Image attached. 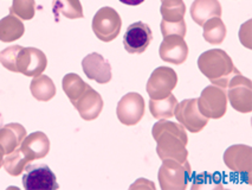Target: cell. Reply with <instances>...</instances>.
<instances>
[{"label": "cell", "mask_w": 252, "mask_h": 190, "mask_svg": "<svg viewBox=\"0 0 252 190\" xmlns=\"http://www.w3.org/2000/svg\"><path fill=\"white\" fill-rule=\"evenodd\" d=\"M152 136L157 142V153L160 159H175L185 162L189 157L186 128L181 124L160 119L152 128Z\"/></svg>", "instance_id": "1"}, {"label": "cell", "mask_w": 252, "mask_h": 190, "mask_svg": "<svg viewBox=\"0 0 252 190\" xmlns=\"http://www.w3.org/2000/svg\"><path fill=\"white\" fill-rule=\"evenodd\" d=\"M198 68L213 86L226 89L231 78L240 74L234 67L232 58L221 49H211L203 52L198 58Z\"/></svg>", "instance_id": "2"}, {"label": "cell", "mask_w": 252, "mask_h": 190, "mask_svg": "<svg viewBox=\"0 0 252 190\" xmlns=\"http://www.w3.org/2000/svg\"><path fill=\"white\" fill-rule=\"evenodd\" d=\"M191 175L192 168L189 160L163 159L158 178L162 190H185L191 181Z\"/></svg>", "instance_id": "3"}, {"label": "cell", "mask_w": 252, "mask_h": 190, "mask_svg": "<svg viewBox=\"0 0 252 190\" xmlns=\"http://www.w3.org/2000/svg\"><path fill=\"white\" fill-rule=\"evenodd\" d=\"M122 19L116 10L104 6L96 12L93 18V31L99 40L109 43L120 35Z\"/></svg>", "instance_id": "4"}, {"label": "cell", "mask_w": 252, "mask_h": 190, "mask_svg": "<svg viewBox=\"0 0 252 190\" xmlns=\"http://www.w3.org/2000/svg\"><path fill=\"white\" fill-rule=\"evenodd\" d=\"M198 108L209 119H220L226 114L227 96L225 89L217 86H209L201 92L198 99Z\"/></svg>", "instance_id": "5"}, {"label": "cell", "mask_w": 252, "mask_h": 190, "mask_svg": "<svg viewBox=\"0 0 252 190\" xmlns=\"http://www.w3.org/2000/svg\"><path fill=\"white\" fill-rule=\"evenodd\" d=\"M226 89V96L234 110L240 113H251L252 83L250 78L244 77L242 74L234 75Z\"/></svg>", "instance_id": "6"}, {"label": "cell", "mask_w": 252, "mask_h": 190, "mask_svg": "<svg viewBox=\"0 0 252 190\" xmlns=\"http://www.w3.org/2000/svg\"><path fill=\"white\" fill-rule=\"evenodd\" d=\"M178 84V75L169 67H158L149 77L146 90L153 100L165 99Z\"/></svg>", "instance_id": "7"}, {"label": "cell", "mask_w": 252, "mask_h": 190, "mask_svg": "<svg viewBox=\"0 0 252 190\" xmlns=\"http://www.w3.org/2000/svg\"><path fill=\"white\" fill-rule=\"evenodd\" d=\"M23 175L26 190H56L60 188L54 171L46 164H29Z\"/></svg>", "instance_id": "8"}, {"label": "cell", "mask_w": 252, "mask_h": 190, "mask_svg": "<svg viewBox=\"0 0 252 190\" xmlns=\"http://www.w3.org/2000/svg\"><path fill=\"white\" fill-rule=\"evenodd\" d=\"M146 112L145 99L139 93L130 92L119 101L116 115L120 122L126 126H134L141 121Z\"/></svg>", "instance_id": "9"}, {"label": "cell", "mask_w": 252, "mask_h": 190, "mask_svg": "<svg viewBox=\"0 0 252 190\" xmlns=\"http://www.w3.org/2000/svg\"><path fill=\"white\" fill-rule=\"evenodd\" d=\"M174 116L191 133H199L209 124V118L204 116L198 108V99H186L178 102Z\"/></svg>", "instance_id": "10"}, {"label": "cell", "mask_w": 252, "mask_h": 190, "mask_svg": "<svg viewBox=\"0 0 252 190\" xmlns=\"http://www.w3.org/2000/svg\"><path fill=\"white\" fill-rule=\"evenodd\" d=\"M16 73L25 76H38L46 69L48 58L42 50L37 48L20 46L16 56Z\"/></svg>", "instance_id": "11"}, {"label": "cell", "mask_w": 252, "mask_h": 190, "mask_svg": "<svg viewBox=\"0 0 252 190\" xmlns=\"http://www.w3.org/2000/svg\"><path fill=\"white\" fill-rule=\"evenodd\" d=\"M153 40V32L143 22H136L128 26L123 37V45L129 54H142Z\"/></svg>", "instance_id": "12"}, {"label": "cell", "mask_w": 252, "mask_h": 190, "mask_svg": "<svg viewBox=\"0 0 252 190\" xmlns=\"http://www.w3.org/2000/svg\"><path fill=\"white\" fill-rule=\"evenodd\" d=\"M225 165L236 174L251 178L252 149L251 146L238 144L232 145L224 153Z\"/></svg>", "instance_id": "13"}, {"label": "cell", "mask_w": 252, "mask_h": 190, "mask_svg": "<svg viewBox=\"0 0 252 190\" xmlns=\"http://www.w3.org/2000/svg\"><path fill=\"white\" fill-rule=\"evenodd\" d=\"M159 55L161 60L165 62L179 66L183 64L189 57V46L185 42L184 37L169 35L163 37L159 48Z\"/></svg>", "instance_id": "14"}, {"label": "cell", "mask_w": 252, "mask_h": 190, "mask_svg": "<svg viewBox=\"0 0 252 190\" xmlns=\"http://www.w3.org/2000/svg\"><path fill=\"white\" fill-rule=\"evenodd\" d=\"M82 68L88 78L96 81L99 84L110 82L113 77L109 61L97 52H92L84 57L82 61Z\"/></svg>", "instance_id": "15"}, {"label": "cell", "mask_w": 252, "mask_h": 190, "mask_svg": "<svg viewBox=\"0 0 252 190\" xmlns=\"http://www.w3.org/2000/svg\"><path fill=\"white\" fill-rule=\"evenodd\" d=\"M72 105L78 111L82 119L87 121H92L98 118L102 110H103L104 104L103 99L99 95V93L89 86L86 93L80 96Z\"/></svg>", "instance_id": "16"}, {"label": "cell", "mask_w": 252, "mask_h": 190, "mask_svg": "<svg viewBox=\"0 0 252 190\" xmlns=\"http://www.w3.org/2000/svg\"><path fill=\"white\" fill-rule=\"evenodd\" d=\"M19 148L24 152L29 160L32 162L34 159L46 157V154L50 152V140L45 133L37 131V132L31 133L30 136H26Z\"/></svg>", "instance_id": "17"}, {"label": "cell", "mask_w": 252, "mask_h": 190, "mask_svg": "<svg viewBox=\"0 0 252 190\" xmlns=\"http://www.w3.org/2000/svg\"><path fill=\"white\" fill-rule=\"evenodd\" d=\"M191 17L198 25L203 26L207 20L221 17V5L219 0H194L191 5Z\"/></svg>", "instance_id": "18"}, {"label": "cell", "mask_w": 252, "mask_h": 190, "mask_svg": "<svg viewBox=\"0 0 252 190\" xmlns=\"http://www.w3.org/2000/svg\"><path fill=\"white\" fill-rule=\"evenodd\" d=\"M26 137V130L18 122L0 126V145L4 149L5 154L16 150Z\"/></svg>", "instance_id": "19"}, {"label": "cell", "mask_w": 252, "mask_h": 190, "mask_svg": "<svg viewBox=\"0 0 252 190\" xmlns=\"http://www.w3.org/2000/svg\"><path fill=\"white\" fill-rule=\"evenodd\" d=\"M25 26L22 19L14 14H8L0 20V40L4 43H11L23 37Z\"/></svg>", "instance_id": "20"}, {"label": "cell", "mask_w": 252, "mask_h": 190, "mask_svg": "<svg viewBox=\"0 0 252 190\" xmlns=\"http://www.w3.org/2000/svg\"><path fill=\"white\" fill-rule=\"evenodd\" d=\"M160 13L162 16L161 23L165 24H178L185 20L186 5L183 0H162Z\"/></svg>", "instance_id": "21"}, {"label": "cell", "mask_w": 252, "mask_h": 190, "mask_svg": "<svg viewBox=\"0 0 252 190\" xmlns=\"http://www.w3.org/2000/svg\"><path fill=\"white\" fill-rule=\"evenodd\" d=\"M31 94L38 101H50L56 95V86L48 75L34 76L30 86Z\"/></svg>", "instance_id": "22"}, {"label": "cell", "mask_w": 252, "mask_h": 190, "mask_svg": "<svg viewBox=\"0 0 252 190\" xmlns=\"http://www.w3.org/2000/svg\"><path fill=\"white\" fill-rule=\"evenodd\" d=\"M52 12L57 23L60 22L61 14L68 19H80L84 17L83 7L80 0H54Z\"/></svg>", "instance_id": "23"}, {"label": "cell", "mask_w": 252, "mask_h": 190, "mask_svg": "<svg viewBox=\"0 0 252 190\" xmlns=\"http://www.w3.org/2000/svg\"><path fill=\"white\" fill-rule=\"evenodd\" d=\"M203 29L204 39L213 45L221 44L227 34L226 26H225L220 17H215V18L207 20L203 25Z\"/></svg>", "instance_id": "24"}, {"label": "cell", "mask_w": 252, "mask_h": 190, "mask_svg": "<svg viewBox=\"0 0 252 190\" xmlns=\"http://www.w3.org/2000/svg\"><path fill=\"white\" fill-rule=\"evenodd\" d=\"M178 105V100L173 94H169L165 99L160 100H149V111H151L153 118L158 119H169L174 116L175 107Z\"/></svg>", "instance_id": "25"}, {"label": "cell", "mask_w": 252, "mask_h": 190, "mask_svg": "<svg viewBox=\"0 0 252 190\" xmlns=\"http://www.w3.org/2000/svg\"><path fill=\"white\" fill-rule=\"evenodd\" d=\"M62 86H63V90L65 93L66 96L69 98V100L71 104L77 100L80 96H82L86 93V90L89 87V84L84 82L81 78L80 75L74 74V73H70L66 74L63 77L62 81Z\"/></svg>", "instance_id": "26"}, {"label": "cell", "mask_w": 252, "mask_h": 190, "mask_svg": "<svg viewBox=\"0 0 252 190\" xmlns=\"http://www.w3.org/2000/svg\"><path fill=\"white\" fill-rule=\"evenodd\" d=\"M30 163L28 157L25 156L24 152L20 150V148L16 149V150L8 153L4 158V164L2 166L5 170L11 176H19L23 171L25 170V166Z\"/></svg>", "instance_id": "27"}, {"label": "cell", "mask_w": 252, "mask_h": 190, "mask_svg": "<svg viewBox=\"0 0 252 190\" xmlns=\"http://www.w3.org/2000/svg\"><path fill=\"white\" fill-rule=\"evenodd\" d=\"M10 13L14 14L22 20H31L36 13V1L34 0H13Z\"/></svg>", "instance_id": "28"}, {"label": "cell", "mask_w": 252, "mask_h": 190, "mask_svg": "<svg viewBox=\"0 0 252 190\" xmlns=\"http://www.w3.org/2000/svg\"><path fill=\"white\" fill-rule=\"evenodd\" d=\"M22 45H11L0 52V63L10 72L16 73V56Z\"/></svg>", "instance_id": "29"}, {"label": "cell", "mask_w": 252, "mask_h": 190, "mask_svg": "<svg viewBox=\"0 0 252 190\" xmlns=\"http://www.w3.org/2000/svg\"><path fill=\"white\" fill-rule=\"evenodd\" d=\"M161 34L163 37L169 36V35H177V36L185 37L186 36V22L178 23V24H165V23H161L160 24Z\"/></svg>", "instance_id": "30"}, {"label": "cell", "mask_w": 252, "mask_h": 190, "mask_svg": "<svg viewBox=\"0 0 252 190\" xmlns=\"http://www.w3.org/2000/svg\"><path fill=\"white\" fill-rule=\"evenodd\" d=\"M120 1H121L122 4L129 5V6H137V5L142 4L145 0H120Z\"/></svg>", "instance_id": "31"}, {"label": "cell", "mask_w": 252, "mask_h": 190, "mask_svg": "<svg viewBox=\"0 0 252 190\" xmlns=\"http://www.w3.org/2000/svg\"><path fill=\"white\" fill-rule=\"evenodd\" d=\"M4 149L1 148V145H0V168H1L2 164H4Z\"/></svg>", "instance_id": "32"}, {"label": "cell", "mask_w": 252, "mask_h": 190, "mask_svg": "<svg viewBox=\"0 0 252 190\" xmlns=\"http://www.w3.org/2000/svg\"><path fill=\"white\" fill-rule=\"evenodd\" d=\"M1 122H2V116H1V113H0V126H1Z\"/></svg>", "instance_id": "33"}, {"label": "cell", "mask_w": 252, "mask_h": 190, "mask_svg": "<svg viewBox=\"0 0 252 190\" xmlns=\"http://www.w3.org/2000/svg\"><path fill=\"white\" fill-rule=\"evenodd\" d=\"M161 1H162V0H161Z\"/></svg>", "instance_id": "34"}]
</instances>
